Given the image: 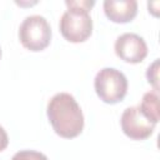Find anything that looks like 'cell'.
<instances>
[{"instance_id": "obj_1", "label": "cell", "mask_w": 160, "mask_h": 160, "mask_svg": "<svg viewBox=\"0 0 160 160\" xmlns=\"http://www.w3.org/2000/svg\"><path fill=\"white\" fill-rule=\"evenodd\" d=\"M46 114L54 131L61 138H76L84 129L81 108L69 92L55 94L48 102Z\"/></svg>"}, {"instance_id": "obj_2", "label": "cell", "mask_w": 160, "mask_h": 160, "mask_svg": "<svg viewBox=\"0 0 160 160\" xmlns=\"http://www.w3.org/2000/svg\"><path fill=\"white\" fill-rule=\"evenodd\" d=\"M68 10L61 15L59 28L61 35L70 42H82L92 32V20L89 10L95 1L89 0H66Z\"/></svg>"}, {"instance_id": "obj_3", "label": "cell", "mask_w": 160, "mask_h": 160, "mask_svg": "<svg viewBox=\"0 0 160 160\" xmlns=\"http://www.w3.org/2000/svg\"><path fill=\"white\" fill-rule=\"evenodd\" d=\"M94 88L100 100L106 104H116L128 92V79L115 68H102L95 76Z\"/></svg>"}, {"instance_id": "obj_4", "label": "cell", "mask_w": 160, "mask_h": 160, "mask_svg": "<svg viewBox=\"0 0 160 160\" xmlns=\"http://www.w3.org/2000/svg\"><path fill=\"white\" fill-rule=\"evenodd\" d=\"M19 39L24 48L30 51L44 50L51 40V28L41 15L26 16L19 28Z\"/></svg>"}, {"instance_id": "obj_5", "label": "cell", "mask_w": 160, "mask_h": 160, "mask_svg": "<svg viewBox=\"0 0 160 160\" xmlns=\"http://www.w3.org/2000/svg\"><path fill=\"white\" fill-rule=\"evenodd\" d=\"M120 125L124 134L130 139L145 140L154 132L156 124L146 119L140 111L139 106H130L126 108L121 114Z\"/></svg>"}, {"instance_id": "obj_6", "label": "cell", "mask_w": 160, "mask_h": 160, "mask_svg": "<svg viewBox=\"0 0 160 160\" xmlns=\"http://www.w3.org/2000/svg\"><path fill=\"white\" fill-rule=\"evenodd\" d=\"M115 54L124 61L130 64L141 62L148 55V45L145 40L135 32H125L120 35L114 45Z\"/></svg>"}, {"instance_id": "obj_7", "label": "cell", "mask_w": 160, "mask_h": 160, "mask_svg": "<svg viewBox=\"0 0 160 160\" xmlns=\"http://www.w3.org/2000/svg\"><path fill=\"white\" fill-rule=\"evenodd\" d=\"M104 11L114 22H129L138 14V2L135 0H105Z\"/></svg>"}, {"instance_id": "obj_8", "label": "cell", "mask_w": 160, "mask_h": 160, "mask_svg": "<svg viewBox=\"0 0 160 160\" xmlns=\"http://www.w3.org/2000/svg\"><path fill=\"white\" fill-rule=\"evenodd\" d=\"M142 115L151 122L158 124L159 121V91L151 90L142 95L141 102L139 105Z\"/></svg>"}, {"instance_id": "obj_9", "label": "cell", "mask_w": 160, "mask_h": 160, "mask_svg": "<svg viewBox=\"0 0 160 160\" xmlns=\"http://www.w3.org/2000/svg\"><path fill=\"white\" fill-rule=\"evenodd\" d=\"M11 160H49L48 156L40 151L35 150H20L18 151Z\"/></svg>"}, {"instance_id": "obj_10", "label": "cell", "mask_w": 160, "mask_h": 160, "mask_svg": "<svg viewBox=\"0 0 160 160\" xmlns=\"http://www.w3.org/2000/svg\"><path fill=\"white\" fill-rule=\"evenodd\" d=\"M146 79L152 85L154 90L159 91V59H155L146 70Z\"/></svg>"}, {"instance_id": "obj_11", "label": "cell", "mask_w": 160, "mask_h": 160, "mask_svg": "<svg viewBox=\"0 0 160 160\" xmlns=\"http://www.w3.org/2000/svg\"><path fill=\"white\" fill-rule=\"evenodd\" d=\"M9 144V136H8V132L5 131V129L0 125V151L5 150L6 146Z\"/></svg>"}, {"instance_id": "obj_12", "label": "cell", "mask_w": 160, "mask_h": 160, "mask_svg": "<svg viewBox=\"0 0 160 160\" xmlns=\"http://www.w3.org/2000/svg\"><path fill=\"white\" fill-rule=\"evenodd\" d=\"M0 58H1V49H0Z\"/></svg>"}]
</instances>
